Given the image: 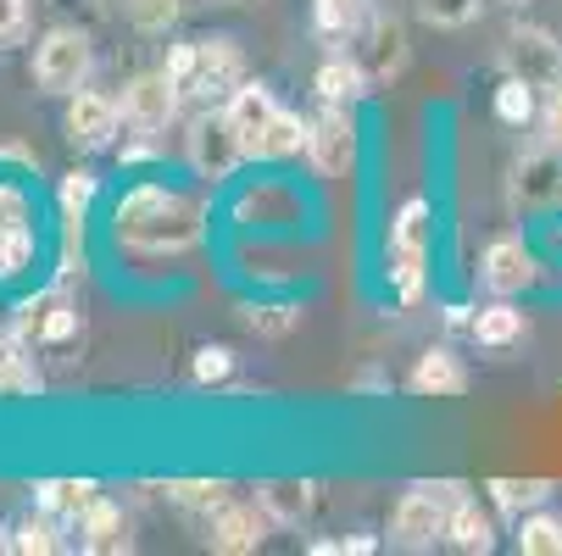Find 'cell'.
Masks as SVG:
<instances>
[{"label": "cell", "mask_w": 562, "mask_h": 556, "mask_svg": "<svg viewBox=\"0 0 562 556\" xmlns=\"http://www.w3.org/2000/svg\"><path fill=\"white\" fill-rule=\"evenodd\" d=\"M206 234V201L173 184H134L112 212V240L134 257H184Z\"/></svg>", "instance_id": "1"}, {"label": "cell", "mask_w": 562, "mask_h": 556, "mask_svg": "<svg viewBox=\"0 0 562 556\" xmlns=\"http://www.w3.org/2000/svg\"><path fill=\"white\" fill-rule=\"evenodd\" d=\"M162 72L179 84L184 101L212 106V101H228L246 84V56H239L234 39H190V45H168Z\"/></svg>", "instance_id": "2"}, {"label": "cell", "mask_w": 562, "mask_h": 556, "mask_svg": "<svg viewBox=\"0 0 562 556\" xmlns=\"http://www.w3.org/2000/svg\"><path fill=\"white\" fill-rule=\"evenodd\" d=\"M429 234H435V206L424 195L401 201L395 217H390V234H384V273H390V290L401 306H413L424 295V279H429Z\"/></svg>", "instance_id": "3"}, {"label": "cell", "mask_w": 562, "mask_h": 556, "mask_svg": "<svg viewBox=\"0 0 562 556\" xmlns=\"http://www.w3.org/2000/svg\"><path fill=\"white\" fill-rule=\"evenodd\" d=\"M468 501V490L457 479H440V485H413L407 496L395 501V518H390V545L401 551H429L446 523H451V507Z\"/></svg>", "instance_id": "4"}, {"label": "cell", "mask_w": 562, "mask_h": 556, "mask_svg": "<svg viewBox=\"0 0 562 556\" xmlns=\"http://www.w3.org/2000/svg\"><path fill=\"white\" fill-rule=\"evenodd\" d=\"M90 78V39L78 29H50L34 50V84L45 95H78Z\"/></svg>", "instance_id": "5"}, {"label": "cell", "mask_w": 562, "mask_h": 556, "mask_svg": "<svg viewBox=\"0 0 562 556\" xmlns=\"http://www.w3.org/2000/svg\"><path fill=\"white\" fill-rule=\"evenodd\" d=\"M12 334L29 340V345H67V340L78 334V300L67 295V279H56L50 290L18 300Z\"/></svg>", "instance_id": "6"}, {"label": "cell", "mask_w": 562, "mask_h": 556, "mask_svg": "<svg viewBox=\"0 0 562 556\" xmlns=\"http://www.w3.org/2000/svg\"><path fill=\"white\" fill-rule=\"evenodd\" d=\"M239 162H251V150H246V139H239V128L228 123V112H223V106H217V112H201V117L190 123V168H195L201 179L223 184Z\"/></svg>", "instance_id": "7"}, {"label": "cell", "mask_w": 562, "mask_h": 556, "mask_svg": "<svg viewBox=\"0 0 562 556\" xmlns=\"http://www.w3.org/2000/svg\"><path fill=\"white\" fill-rule=\"evenodd\" d=\"M40 234H34V201L29 190L0 179V284H12L34 268Z\"/></svg>", "instance_id": "8"}, {"label": "cell", "mask_w": 562, "mask_h": 556, "mask_svg": "<svg viewBox=\"0 0 562 556\" xmlns=\"http://www.w3.org/2000/svg\"><path fill=\"white\" fill-rule=\"evenodd\" d=\"M179 106H184V95L168 72H134L123 84V101H117V112L134 134H162L179 117Z\"/></svg>", "instance_id": "9"}, {"label": "cell", "mask_w": 562, "mask_h": 556, "mask_svg": "<svg viewBox=\"0 0 562 556\" xmlns=\"http://www.w3.org/2000/svg\"><path fill=\"white\" fill-rule=\"evenodd\" d=\"M306 156H312V168L329 173V179H346L357 168V123H351V112L340 101H324V112L312 117Z\"/></svg>", "instance_id": "10"}, {"label": "cell", "mask_w": 562, "mask_h": 556, "mask_svg": "<svg viewBox=\"0 0 562 556\" xmlns=\"http://www.w3.org/2000/svg\"><path fill=\"white\" fill-rule=\"evenodd\" d=\"M507 72L551 95V90H562V45L546 29H513V39H507Z\"/></svg>", "instance_id": "11"}, {"label": "cell", "mask_w": 562, "mask_h": 556, "mask_svg": "<svg viewBox=\"0 0 562 556\" xmlns=\"http://www.w3.org/2000/svg\"><path fill=\"white\" fill-rule=\"evenodd\" d=\"M117 123H123V112H117L112 95H95V90L67 95V117H61V128H67V145H72V150H101V145H112Z\"/></svg>", "instance_id": "12"}, {"label": "cell", "mask_w": 562, "mask_h": 556, "mask_svg": "<svg viewBox=\"0 0 562 556\" xmlns=\"http://www.w3.org/2000/svg\"><path fill=\"white\" fill-rule=\"evenodd\" d=\"M268 523L273 518L262 512V501H228L223 512L206 518V545L223 551V556H246L268 540Z\"/></svg>", "instance_id": "13"}, {"label": "cell", "mask_w": 562, "mask_h": 556, "mask_svg": "<svg viewBox=\"0 0 562 556\" xmlns=\"http://www.w3.org/2000/svg\"><path fill=\"white\" fill-rule=\"evenodd\" d=\"M546 201H562V150L546 145V150H529L524 162L513 168V206L535 212Z\"/></svg>", "instance_id": "14"}, {"label": "cell", "mask_w": 562, "mask_h": 556, "mask_svg": "<svg viewBox=\"0 0 562 556\" xmlns=\"http://www.w3.org/2000/svg\"><path fill=\"white\" fill-rule=\"evenodd\" d=\"M357 61L368 67V78L373 84H390V78L407 67V29H401L395 18H368V29H362V50H357Z\"/></svg>", "instance_id": "15"}, {"label": "cell", "mask_w": 562, "mask_h": 556, "mask_svg": "<svg viewBox=\"0 0 562 556\" xmlns=\"http://www.w3.org/2000/svg\"><path fill=\"white\" fill-rule=\"evenodd\" d=\"M223 112H228V123L239 128V139H246V150L257 156V145H262V128L273 123V112H279V101H273V90L268 84H257V78H246L228 101H223Z\"/></svg>", "instance_id": "16"}, {"label": "cell", "mask_w": 562, "mask_h": 556, "mask_svg": "<svg viewBox=\"0 0 562 556\" xmlns=\"http://www.w3.org/2000/svg\"><path fill=\"white\" fill-rule=\"evenodd\" d=\"M540 273H535V257H529V246L524 240H496L491 251H485V284L496 290V295H518V290H529Z\"/></svg>", "instance_id": "17"}, {"label": "cell", "mask_w": 562, "mask_h": 556, "mask_svg": "<svg viewBox=\"0 0 562 556\" xmlns=\"http://www.w3.org/2000/svg\"><path fill=\"white\" fill-rule=\"evenodd\" d=\"M257 501H262V512L273 523L301 529L312 518V507H317V485H306V479H268V485H257Z\"/></svg>", "instance_id": "18"}, {"label": "cell", "mask_w": 562, "mask_h": 556, "mask_svg": "<svg viewBox=\"0 0 562 556\" xmlns=\"http://www.w3.org/2000/svg\"><path fill=\"white\" fill-rule=\"evenodd\" d=\"M368 67L357 61V56H329L324 67H317V78H312V90H317V101H340V106H351V101H362L368 95Z\"/></svg>", "instance_id": "19"}, {"label": "cell", "mask_w": 562, "mask_h": 556, "mask_svg": "<svg viewBox=\"0 0 562 556\" xmlns=\"http://www.w3.org/2000/svg\"><path fill=\"white\" fill-rule=\"evenodd\" d=\"M407 384H413L418 395H435V401H440V395H462V389H468V367H462L446 345H435V351L418 356V367H413Z\"/></svg>", "instance_id": "20"}, {"label": "cell", "mask_w": 562, "mask_h": 556, "mask_svg": "<svg viewBox=\"0 0 562 556\" xmlns=\"http://www.w3.org/2000/svg\"><path fill=\"white\" fill-rule=\"evenodd\" d=\"M78 534H85V551H95V556H117V551L134 545L128 540V518L112 501H95L85 518H78Z\"/></svg>", "instance_id": "21"}, {"label": "cell", "mask_w": 562, "mask_h": 556, "mask_svg": "<svg viewBox=\"0 0 562 556\" xmlns=\"http://www.w3.org/2000/svg\"><path fill=\"white\" fill-rule=\"evenodd\" d=\"M446 540H451L457 551L485 556V551L496 545V523H491V512H479V501H457V507H451V523H446Z\"/></svg>", "instance_id": "22"}, {"label": "cell", "mask_w": 562, "mask_h": 556, "mask_svg": "<svg viewBox=\"0 0 562 556\" xmlns=\"http://www.w3.org/2000/svg\"><path fill=\"white\" fill-rule=\"evenodd\" d=\"M312 145V123H301V112H273V123L262 128L257 156L262 162H284V156H301Z\"/></svg>", "instance_id": "23"}, {"label": "cell", "mask_w": 562, "mask_h": 556, "mask_svg": "<svg viewBox=\"0 0 562 556\" xmlns=\"http://www.w3.org/2000/svg\"><path fill=\"white\" fill-rule=\"evenodd\" d=\"M95 501H101V490H95L90 479H45V485H40V507H45L50 518H72V523H78Z\"/></svg>", "instance_id": "24"}, {"label": "cell", "mask_w": 562, "mask_h": 556, "mask_svg": "<svg viewBox=\"0 0 562 556\" xmlns=\"http://www.w3.org/2000/svg\"><path fill=\"white\" fill-rule=\"evenodd\" d=\"M40 384H45V378H40V367H34V345L12 334V345L0 351V395H34Z\"/></svg>", "instance_id": "25"}, {"label": "cell", "mask_w": 562, "mask_h": 556, "mask_svg": "<svg viewBox=\"0 0 562 556\" xmlns=\"http://www.w3.org/2000/svg\"><path fill=\"white\" fill-rule=\"evenodd\" d=\"M168 501L184 507V512L212 518V512H223V507L234 501V490H228L223 479H173V485H168Z\"/></svg>", "instance_id": "26"}, {"label": "cell", "mask_w": 562, "mask_h": 556, "mask_svg": "<svg viewBox=\"0 0 562 556\" xmlns=\"http://www.w3.org/2000/svg\"><path fill=\"white\" fill-rule=\"evenodd\" d=\"M473 340H479V345H513V340H524V311H518L513 300L485 306V311L473 317Z\"/></svg>", "instance_id": "27"}, {"label": "cell", "mask_w": 562, "mask_h": 556, "mask_svg": "<svg viewBox=\"0 0 562 556\" xmlns=\"http://www.w3.org/2000/svg\"><path fill=\"white\" fill-rule=\"evenodd\" d=\"M485 490H491V501H496L502 512H513V518H518V512H529V507L551 501V490H557V485H551V479H491Z\"/></svg>", "instance_id": "28"}, {"label": "cell", "mask_w": 562, "mask_h": 556, "mask_svg": "<svg viewBox=\"0 0 562 556\" xmlns=\"http://www.w3.org/2000/svg\"><path fill=\"white\" fill-rule=\"evenodd\" d=\"M518 551L524 556H562V518L551 512H535L518 523Z\"/></svg>", "instance_id": "29"}, {"label": "cell", "mask_w": 562, "mask_h": 556, "mask_svg": "<svg viewBox=\"0 0 562 556\" xmlns=\"http://www.w3.org/2000/svg\"><path fill=\"white\" fill-rule=\"evenodd\" d=\"M12 551H23V556H50V551H61V540H56V518L40 507L34 518H23L18 529H12Z\"/></svg>", "instance_id": "30"}, {"label": "cell", "mask_w": 562, "mask_h": 556, "mask_svg": "<svg viewBox=\"0 0 562 556\" xmlns=\"http://www.w3.org/2000/svg\"><path fill=\"white\" fill-rule=\"evenodd\" d=\"M496 117L502 123H513V128H524L529 117H535V84H524V78H502V90H496Z\"/></svg>", "instance_id": "31"}, {"label": "cell", "mask_w": 562, "mask_h": 556, "mask_svg": "<svg viewBox=\"0 0 562 556\" xmlns=\"http://www.w3.org/2000/svg\"><path fill=\"white\" fill-rule=\"evenodd\" d=\"M128 23L139 29V34H162V29H173V18L184 12V0H128Z\"/></svg>", "instance_id": "32"}, {"label": "cell", "mask_w": 562, "mask_h": 556, "mask_svg": "<svg viewBox=\"0 0 562 556\" xmlns=\"http://www.w3.org/2000/svg\"><path fill=\"white\" fill-rule=\"evenodd\" d=\"M95 190H101V179L95 173H67L61 179V190H56V201H61V217H72V223H85V212H90V201H95Z\"/></svg>", "instance_id": "33"}, {"label": "cell", "mask_w": 562, "mask_h": 556, "mask_svg": "<svg viewBox=\"0 0 562 556\" xmlns=\"http://www.w3.org/2000/svg\"><path fill=\"white\" fill-rule=\"evenodd\" d=\"M312 23H317V34H329V39L357 34V0H317Z\"/></svg>", "instance_id": "34"}, {"label": "cell", "mask_w": 562, "mask_h": 556, "mask_svg": "<svg viewBox=\"0 0 562 556\" xmlns=\"http://www.w3.org/2000/svg\"><path fill=\"white\" fill-rule=\"evenodd\" d=\"M479 7H485V0H418L424 23H435V29H468L479 18Z\"/></svg>", "instance_id": "35"}, {"label": "cell", "mask_w": 562, "mask_h": 556, "mask_svg": "<svg viewBox=\"0 0 562 556\" xmlns=\"http://www.w3.org/2000/svg\"><path fill=\"white\" fill-rule=\"evenodd\" d=\"M190 378L195 384H228L234 378V351L228 345H201L195 362H190Z\"/></svg>", "instance_id": "36"}, {"label": "cell", "mask_w": 562, "mask_h": 556, "mask_svg": "<svg viewBox=\"0 0 562 556\" xmlns=\"http://www.w3.org/2000/svg\"><path fill=\"white\" fill-rule=\"evenodd\" d=\"M246 324H251V334L279 340V334L295 329V306H251V311H246Z\"/></svg>", "instance_id": "37"}, {"label": "cell", "mask_w": 562, "mask_h": 556, "mask_svg": "<svg viewBox=\"0 0 562 556\" xmlns=\"http://www.w3.org/2000/svg\"><path fill=\"white\" fill-rule=\"evenodd\" d=\"M78 273H85V223L61 217V279L72 284Z\"/></svg>", "instance_id": "38"}, {"label": "cell", "mask_w": 562, "mask_h": 556, "mask_svg": "<svg viewBox=\"0 0 562 556\" xmlns=\"http://www.w3.org/2000/svg\"><path fill=\"white\" fill-rule=\"evenodd\" d=\"M23 18H29L23 0H0V39H18L23 34Z\"/></svg>", "instance_id": "39"}, {"label": "cell", "mask_w": 562, "mask_h": 556, "mask_svg": "<svg viewBox=\"0 0 562 556\" xmlns=\"http://www.w3.org/2000/svg\"><path fill=\"white\" fill-rule=\"evenodd\" d=\"M546 145H557L562 150V90H551V101H546Z\"/></svg>", "instance_id": "40"}, {"label": "cell", "mask_w": 562, "mask_h": 556, "mask_svg": "<svg viewBox=\"0 0 562 556\" xmlns=\"http://www.w3.org/2000/svg\"><path fill=\"white\" fill-rule=\"evenodd\" d=\"M150 156H156L150 134H145V139H134V145H123V162H128V168H134V162H150Z\"/></svg>", "instance_id": "41"}, {"label": "cell", "mask_w": 562, "mask_h": 556, "mask_svg": "<svg viewBox=\"0 0 562 556\" xmlns=\"http://www.w3.org/2000/svg\"><path fill=\"white\" fill-rule=\"evenodd\" d=\"M340 551H351V556H368V551H379V540L373 534H357V540H335Z\"/></svg>", "instance_id": "42"}, {"label": "cell", "mask_w": 562, "mask_h": 556, "mask_svg": "<svg viewBox=\"0 0 562 556\" xmlns=\"http://www.w3.org/2000/svg\"><path fill=\"white\" fill-rule=\"evenodd\" d=\"M446 329H473V317H468V306H446Z\"/></svg>", "instance_id": "43"}, {"label": "cell", "mask_w": 562, "mask_h": 556, "mask_svg": "<svg viewBox=\"0 0 562 556\" xmlns=\"http://www.w3.org/2000/svg\"><path fill=\"white\" fill-rule=\"evenodd\" d=\"M7 345H12V334H7V329H0V351H7Z\"/></svg>", "instance_id": "44"}, {"label": "cell", "mask_w": 562, "mask_h": 556, "mask_svg": "<svg viewBox=\"0 0 562 556\" xmlns=\"http://www.w3.org/2000/svg\"><path fill=\"white\" fill-rule=\"evenodd\" d=\"M101 7H128V0H101Z\"/></svg>", "instance_id": "45"}, {"label": "cell", "mask_w": 562, "mask_h": 556, "mask_svg": "<svg viewBox=\"0 0 562 556\" xmlns=\"http://www.w3.org/2000/svg\"><path fill=\"white\" fill-rule=\"evenodd\" d=\"M0 545H12V540H7V529H0Z\"/></svg>", "instance_id": "46"}]
</instances>
